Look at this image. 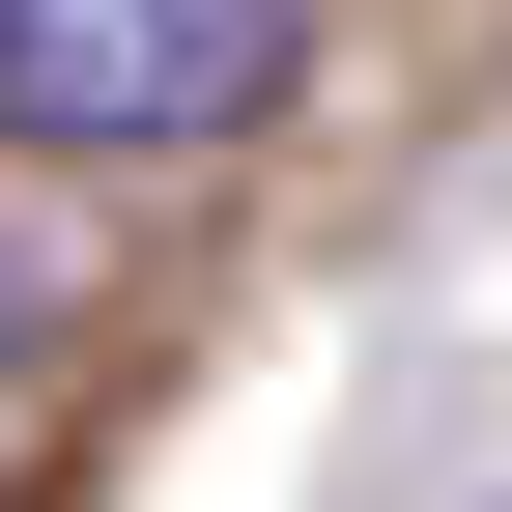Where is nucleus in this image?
<instances>
[{"label": "nucleus", "mask_w": 512, "mask_h": 512, "mask_svg": "<svg viewBox=\"0 0 512 512\" xmlns=\"http://www.w3.org/2000/svg\"><path fill=\"white\" fill-rule=\"evenodd\" d=\"M313 0H0V143L29 171H228L285 143Z\"/></svg>", "instance_id": "nucleus-1"}]
</instances>
